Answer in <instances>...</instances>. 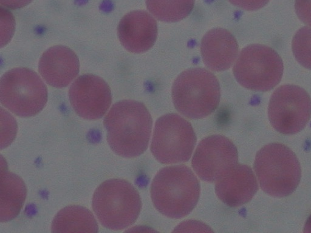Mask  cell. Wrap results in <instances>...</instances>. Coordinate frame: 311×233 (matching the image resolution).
Instances as JSON below:
<instances>
[{
    "label": "cell",
    "mask_w": 311,
    "mask_h": 233,
    "mask_svg": "<svg viewBox=\"0 0 311 233\" xmlns=\"http://www.w3.org/2000/svg\"><path fill=\"white\" fill-rule=\"evenodd\" d=\"M103 123L108 143L117 155L133 158L147 150L153 121L142 103L125 100L115 103L105 117Z\"/></svg>",
    "instance_id": "obj_1"
},
{
    "label": "cell",
    "mask_w": 311,
    "mask_h": 233,
    "mask_svg": "<svg viewBox=\"0 0 311 233\" xmlns=\"http://www.w3.org/2000/svg\"><path fill=\"white\" fill-rule=\"evenodd\" d=\"M200 194L198 179L185 165L162 168L151 186V197L155 208L171 218L185 217L196 205Z\"/></svg>",
    "instance_id": "obj_2"
},
{
    "label": "cell",
    "mask_w": 311,
    "mask_h": 233,
    "mask_svg": "<svg viewBox=\"0 0 311 233\" xmlns=\"http://www.w3.org/2000/svg\"><path fill=\"white\" fill-rule=\"evenodd\" d=\"M254 169L261 188L276 197L291 194L302 176L300 164L295 153L278 143L268 144L257 152Z\"/></svg>",
    "instance_id": "obj_3"
},
{
    "label": "cell",
    "mask_w": 311,
    "mask_h": 233,
    "mask_svg": "<svg viewBox=\"0 0 311 233\" xmlns=\"http://www.w3.org/2000/svg\"><path fill=\"white\" fill-rule=\"evenodd\" d=\"M220 97L221 88L217 78L203 68L184 71L176 79L172 87L175 108L190 119L210 115L218 107Z\"/></svg>",
    "instance_id": "obj_4"
},
{
    "label": "cell",
    "mask_w": 311,
    "mask_h": 233,
    "mask_svg": "<svg viewBox=\"0 0 311 233\" xmlns=\"http://www.w3.org/2000/svg\"><path fill=\"white\" fill-rule=\"evenodd\" d=\"M92 206L104 227L119 231L136 221L142 201L138 191L130 183L123 179L112 178L105 181L95 189Z\"/></svg>",
    "instance_id": "obj_5"
},
{
    "label": "cell",
    "mask_w": 311,
    "mask_h": 233,
    "mask_svg": "<svg viewBox=\"0 0 311 233\" xmlns=\"http://www.w3.org/2000/svg\"><path fill=\"white\" fill-rule=\"evenodd\" d=\"M2 105L21 117H30L44 107L47 100L46 85L38 75L25 67L5 72L0 81Z\"/></svg>",
    "instance_id": "obj_6"
},
{
    "label": "cell",
    "mask_w": 311,
    "mask_h": 233,
    "mask_svg": "<svg viewBox=\"0 0 311 233\" xmlns=\"http://www.w3.org/2000/svg\"><path fill=\"white\" fill-rule=\"evenodd\" d=\"M283 62L273 49L262 44H252L242 50L233 66L237 81L248 89L266 92L281 81Z\"/></svg>",
    "instance_id": "obj_7"
},
{
    "label": "cell",
    "mask_w": 311,
    "mask_h": 233,
    "mask_svg": "<svg viewBox=\"0 0 311 233\" xmlns=\"http://www.w3.org/2000/svg\"><path fill=\"white\" fill-rule=\"evenodd\" d=\"M196 141L191 124L176 113H168L156 121L150 149L161 163H182L190 158Z\"/></svg>",
    "instance_id": "obj_8"
},
{
    "label": "cell",
    "mask_w": 311,
    "mask_h": 233,
    "mask_svg": "<svg viewBox=\"0 0 311 233\" xmlns=\"http://www.w3.org/2000/svg\"><path fill=\"white\" fill-rule=\"evenodd\" d=\"M268 116L278 132L286 135L297 133L305 128L311 118V97L299 86H282L271 96Z\"/></svg>",
    "instance_id": "obj_9"
},
{
    "label": "cell",
    "mask_w": 311,
    "mask_h": 233,
    "mask_svg": "<svg viewBox=\"0 0 311 233\" xmlns=\"http://www.w3.org/2000/svg\"><path fill=\"white\" fill-rule=\"evenodd\" d=\"M238 160V154L235 144L223 135H213L199 143L192 164L201 179L213 183L235 166Z\"/></svg>",
    "instance_id": "obj_10"
},
{
    "label": "cell",
    "mask_w": 311,
    "mask_h": 233,
    "mask_svg": "<svg viewBox=\"0 0 311 233\" xmlns=\"http://www.w3.org/2000/svg\"><path fill=\"white\" fill-rule=\"evenodd\" d=\"M69 98L75 112L86 120L101 118L112 103L108 84L100 76L86 74L78 76L69 90Z\"/></svg>",
    "instance_id": "obj_11"
},
{
    "label": "cell",
    "mask_w": 311,
    "mask_h": 233,
    "mask_svg": "<svg viewBox=\"0 0 311 233\" xmlns=\"http://www.w3.org/2000/svg\"><path fill=\"white\" fill-rule=\"evenodd\" d=\"M79 69L77 55L63 46H55L47 49L41 56L38 64V70L43 78L56 88L68 86L77 76Z\"/></svg>",
    "instance_id": "obj_12"
},
{
    "label": "cell",
    "mask_w": 311,
    "mask_h": 233,
    "mask_svg": "<svg viewBox=\"0 0 311 233\" xmlns=\"http://www.w3.org/2000/svg\"><path fill=\"white\" fill-rule=\"evenodd\" d=\"M258 189L257 178L248 166L237 163L216 182V194L225 204L238 207L249 202Z\"/></svg>",
    "instance_id": "obj_13"
},
{
    "label": "cell",
    "mask_w": 311,
    "mask_h": 233,
    "mask_svg": "<svg viewBox=\"0 0 311 233\" xmlns=\"http://www.w3.org/2000/svg\"><path fill=\"white\" fill-rule=\"evenodd\" d=\"M157 24L154 18L143 12L125 16L117 29L119 40L129 52L140 53L150 49L157 36Z\"/></svg>",
    "instance_id": "obj_14"
},
{
    "label": "cell",
    "mask_w": 311,
    "mask_h": 233,
    "mask_svg": "<svg viewBox=\"0 0 311 233\" xmlns=\"http://www.w3.org/2000/svg\"><path fill=\"white\" fill-rule=\"evenodd\" d=\"M238 50L235 38L224 29H213L202 39L201 51L203 61L213 71L229 69L235 61Z\"/></svg>",
    "instance_id": "obj_15"
},
{
    "label": "cell",
    "mask_w": 311,
    "mask_h": 233,
    "mask_svg": "<svg viewBox=\"0 0 311 233\" xmlns=\"http://www.w3.org/2000/svg\"><path fill=\"white\" fill-rule=\"evenodd\" d=\"M1 162L0 219L5 222L15 218L24 204L27 189L23 180L9 172Z\"/></svg>",
    "instance_id": "obj_16"
},
{
    "label": "cell",
    "mask_w": 311,
    "mask_h": 233,
    "mask_svg": "<svg viewBox=\"0 0 311 233\" xmlns=\"http://www.w3.org/2000/svg\"><path fill=\"white\" fill-rule=\"evenodd\" d=\"M52 232H97L98 226L92 213L81 206H69L61 209L54 217Z\"/></svg>",
    "instance_id": "obj_17"
},
{
    "label": "cell",
    "mask_w": 311,
    "mask_h": 233,
    "mask_svg": "<svg viewBox=\"0 0 311 233\" xmlns=\"http://www.w3.org/2000/svg\"><path fill=\"white\" fill-rule=\"evenodd\" d=\"M192 0H148V7L159 20L176 22L189 13Z\"/></svg>",
    "instance_id": "obj_18"
},
{
    "label": "cell",
    "mask_w": 311,
    "mask_h": 233,
    "mask_svg": "<svg viewBox=\"0 0 311 233\" xmlns=\"http://www.w3.org/2000/svg\"><path fill=\"white\" fill-rule=\"evenodd\" d=\"M292 50L297 61L311 69V27L305 26L298 30L292 41Z\"/></svg>",
    "instance_id": "obj_19"
},
{
    "label": "cell",
    "mask_w": 311,
    "mask_h": 233,
    "mask_svg": "<svg viewBox=\"0 0 311 233\" xmlns=\"http://www.w3.org/2000/svg\"><path fill=\"white\" fill-rule=\"evenodd\" d=\"M16 133V123L15 120L6 110L1 108V149L11 143L15 137Z\"/></svg>",
    "instance_id": "obj_20"
},
{
    "label": "cell",
    "mask_w": 311,
    "mask_h": 233,
    "mask_svg": "<svg viewBox=\"0 0 311 233\" xmlns=\"http://www.w3.org/2000/svg\"><path fill=\"white\" fill-rule=\"evenodd\" d=\"M298 15L300 19L311 27V0L300 2L298 7Z\"/></svg>",
    "instance_id": "obj_21"
},
{
    "label": "cell",
    "mask_w": 311,
    "mask_h": 233,
    "mask_svg": "<svg viewBox=\"0 0 311 233\" xmlns=\"http://www.w3.org/2000/svg\"><path fill=\"white\" fill-rule=\"evenodd\" d=\"M184 224H181V225H179L178 228H177V230L176 231H179V229H181L179 231H182L184 229H189V228H200V229H206L207 231H211V230H209V228H207V226L204 224H202L201 223H198V222H195L194 223V221H192V222H189V221H187L186 223H183Z\"/></svg>",
    "instance_id": "obj_22"
},
{
    "label": "cell",
    "mask_w": 311,
    "mask_h": 233,
    "mask_svg": "<svg viewBox=\"0 0 311 233\" xmlns=\"http://www.w3.org/2000/svg\"><path fill=\"white\" fill-rule=\"evenodd\" d=\"M304 232H311V215L307 220L305 227H304Z\"/></svg>",
    "instance_id": "obj_23"
}]
</instances>
